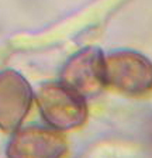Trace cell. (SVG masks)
Segmentation results:
<instances>
[{
	"instance_id": "3",
	"label": "cell",
	"mask_w": 152,
	"mask_h": 158,
	"mask_svg": "<svg viewBox=\"0 0 152 158\" xmlns=\"http://www.w3.org/2000/svg\"><path fill=\"white\" fill-rule=\"evenodd\" d=\"M61 83L82 98H90L102 92L107 85L102 49L87 47L70 56L62 68Z\"/></svg>"
},
{
	"instance_id": "5",
	"label": "cell",
	"mask_w": 152,
	"mask_h": 158,
	"mask_svg": "<svg viewBox=\"0 0 152 158\" xmlns=\"http://www.w3.org/2000/svg\"><path fill=\"white\" fill-rule=\"evenodd\" d=\"M68 144L62 134L55 128L26 127L21 128L9 143V158H61Z\"/></svg>"
},
{
	"instance_id": "1",
	"label": "cell",
	"mask_w": 152,
	"mask_h": 158,
	"mask_svg": "<svg viewBox=\"0 0 152 158\" xmlns=\"http://www.w3.org/2000/svg\"><path fill=\"white\" fill-rule=\"evenodd\" d=\"M106 82L128 96L152 92V62L141 52L117 49L104 56Z\"/></svg>"
},
{
	"instance_id": "4",
	"label": "cell",
	"mask_w": 152,
	"mask_h": 158,
	"mask_svg": "<svg viewBox=\"0 0 152 158\" xmlns=\"http://www.w3.org/2000/svg\"><path fill=\"white\" fill-rule=\"evenodd\" d=\"M33 103V89L21 73L13 69L0 72V128L14 131L20 127Z\"/></svg>"
},
{
	"instance_id": "2",
	"label": "cell",
	"mask_w": 152,
	"mask_h": 158,
	"mask_svg": "<svg viewBox=\"0 0 152 158\" xmlns=\"http://www.w3.org/2000/svg\"><path fill=\"white\" fill-rule=\"evenodd\" d=\"M37 102L44 120L55 130L80 127L87 118L85 98L61 82L41 86L37 93Z\"/></svg>"
}]
</instances>
